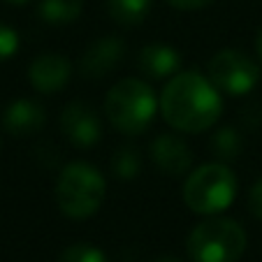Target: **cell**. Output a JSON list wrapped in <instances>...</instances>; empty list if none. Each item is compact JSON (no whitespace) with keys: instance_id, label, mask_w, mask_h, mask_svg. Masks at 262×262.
I'll return each mask as SVG.
<instances>
[{"instance_id":"obj_13","label":"cell","mask_w":262,"mask_h":262,"mask_svg":"<svg viewBox=\"0 0 262 262\" xmlns=\"http://www.w3.org/2000/svg\"><path fill=\"white\" fill-rule=\"evenodd\" d=\"M154 0H107V12L109 16L119 26H139L151 12Z\"/></svg>"},{"instance_id":"obj_20","label":"cell","mask_w":262,"mask_h":262,"mask_svg":"<svg viewBox=\"0 0 262 262\" xmlns=\"http://www.w3.org/2000/svg\"><path fill=\"white\" fill-rule=\"evenodd\" d=\"M172 7L177 10H186V12H193V10H202V7L211 5L213 0H167Z\"/></svg>"},{"instance_id":"obj_21","label":"cell","mask_w":262,"mask_h":262,"mask_svg":"<svg viewBox=\"0 0 262 262\" xmlns=\"http://www.w3.org/2000/svg\"><path fill=\"white\" fill-rule=\"evenodd\" d=\"M154 262H181L179 257H172V255H163V257H158V260H154Z\"/></svg>"},{"instance_id":"obj_3","label":"cell","mask_w":262,"mask_h":262,"mask_svg":"<svg viewBox=\"0 0 262 262\" xmlns=\"http://www.w3.org/2000/svg\"><path fill=\"white\" fill-rule=\"evenodd\" d=\"M160 102L154 91L142 79H121L116 81L104 100V114L109 123L123 135H142L154 123Z\"/></svg>"},{"instance_id":"obj_2","label":"cell","mask_w":262,"mask_h":262,"mask_svg":"<svg viewBox=\"0 0 262 262\" xmlns=\"http://www.w3.org/2000/svg\"><path fill=\"white\" fill-rule=\"evenodd\" d=\"M107 195L104 177L98 167L77 160L60 169L56 181V204L72 221H84L98 213Z\"/></svg>"},{"instance_id":"obj_12","label":"cell","mask_w":262,"mask_h":262,"mask_svg":"<svg viewBox=\"0 0 262 262\" xmlns=\"http://www.w3.org/2000/svg\"><path fill=\"white\" fill-rule=\"evenodd\" d=\"M45 109L42 104H37L35 100H14L10 107L5 109L3 116V125L7 133H12L14 137H28V135L40 133L45 125Z\"/></svg>"},{"instance_id":"obj_8","label":"cell","mask_w":262,"mask_h":262,"mask_svg":"<svg viewBox=\"0 0 262 262\" xmlns=\"http://www.w3.org/2000/svg\"><path fill=\"white\" fill-rule=\"evenodd\" d=\"M125 54V45L119 37H100L98 42L84 51L79 60V72L86 79H102L107 72L121 63Z\"/></svg>"},{"instance_id":"obj_6","label":"cell","mask_w":262,"mask_h":262,"mask_svg":"<svg viewBox=\"0 0 262 262\" xmlns=\"http://www.w3.org/2000/svg\"><path fill=\"white\" fill-rule=\"evenodd\" d=\"M209 79L225 95H246L260 81V68L244 51L221 49L209 60Z\"/></svg>"},{"instance_id":"obj_11","label":"cell","mask_w":262,"mask_h":262,"mask_svg":"<svg viewBox=\"0 0 262 262\" xmlns=\"http://www.w3.org/2000/svg\"><path fill=\"white\" fill-rule=\"evenodd\" d=\"M179 65H181V56L169 45H148L137 56L139 72L151 81L172 79L179 72Z\"/></svg>"},{"instance_id":"obj_18","label":"cell","mask_w":262,"mask_h":262,"mask_svg":"<svg viewBox=\"0 0 262 262\" xmlns=\"http://www.w3.org/2000/svg\"><path fill=\"white\" fill-rule=\"evenodd\" d=\"M19 51V33L10 26L0 24V63L10 60Z\"/></svg>"},{"instance_id":"obj_23","label":"cell","mask_w":262,"mask_h":262,"mask_svg":"<svg viewBox=\"0 0 262 262\" xmlns=\"http://www.w3.org/2000/svg\"><path fill=\"white\" fill-rule=\"evenodd\" d=\"M7 3H14V5H24V3H30V0H7Z\"/></svg>"},{"instance_id":"obj_14","label":"cell","mask_w":262,"mask_h":262,"mask_svg":"<svg viewBox=\"0 0 262 262\" xmlns=\"http://www.w3.org/2000/svg\"><path fill=\"white\" fill-rule=\"evenodd\" d=\"M37 14L49 26H68L81 16V0H42Z\"/></svg>"},{"instance_id":"obj_1","label":"cell","mask_w":262,"mask_h":262,"mask_svg":"<svg viewBox=\"0 0 262 262\" xmlns=\"http://www.w3.org/2000/svg\"><path fill=\"white\" fill-rule=\"evenodd\" d=\"M160 112L167 125L179 133H204L223 114L221 91L198 70L177 72L163 89Z\"/></svg>"},{"instance_id":"obj_9","label":"cell","mask_w":262,"mask_h":262,"mask_svg":"<svg viewBox=\"0 0 262 262\" xmlns=\"http://www.w3.org/2000/svg\"><path fill=\"white\" fill-rule=\"evenodd\" d=\"M72 65L60 54H42L30 63L28 81L40 93H56L70 81Z\"/></svg>"},{"instance_id":"obj_19","label":"cell","mask_w":262,"mask_h":262,"mask_svg":"<svg viewBox=\"0 0 262 262\" xmlns=\"http://www.w3.org/2000/svg\"><path fill=\"white\" fill-rule=\"evenodd\" d=\"M248 209L253 216L262 221V179L253 183V188L248 190Z\"/></svg>"},{"instance_id":"obj_7","label":"cell","mask_w":262,"mask_h":262,"mask_svg":"<svg viewBox=\"0 0 262 262\" xmlns=\"http://www.w3.org/2000/svg\"><path fill=\"white\" fill-rule=\"evenodd\" d=\"M60 130L70 144L79 148H91L102 137V123H100L95 109L86 102H70L60 114Z\"/></svg>"},{"instance_id":"obj_16","label":"cell","mask_w":262,"mask_h":262,"mask_svg":"<svg viewBox=\"0 0 262 262\" xmlns=\"http://www.w3.org/2000/svg\"><path fill=\"white\" fill-rule=\"evenodd\" d=\"M211 151H213V156H216L221 163L223 160L237 158L239 151H242V137H239V133L232 128V125L221 128L211 137Z\"/></svg>"},{"instance_id":"obj_17","label":"cell","mask_w":262,"mask_h":262,"mask_svg":"<svg viewBox=\"0 0 262 262\" xmlns=\"http://www.w3.org/2000/svg\"><path fill=\"white\" fill-rule=\"evenodd\" d=\"M60 262H107V257H104V253L98 246L79 242L68 246L60 253Z\"/></svg>"},{"instance_id":"obj_5","label":"cell","mask_w":262,"mask_h":262,"mask_svg":"<svg viewBox=\"0 0 262 262\" xmlns=\"http://www.w3.org/2000/svg\"><path fill=\"white\" fill-rule=\"evenodd\" d=\"M246 251V232L232 218L211 216L195 225L188 237L193 262H237Z\"/></svg>"},{"instance_id":"obj_10","label":"cell","mask_w":262,"mask_h":262,"mask_svg":"<svg viewBox=\"0 0 262 262\" xmlns=\"http://www.w3.org/2000/svg\"><path fill=\"white\" fill-rule=\"evenodd\" d=\"M151 158H154L156 167L165 174H186L193 165V154H190L188 144L174 133H163L154 139L151 144Z\"/></svg>"},{"instance_id":"obj_22","label":"cell","mask_w":262,"mask_h":262,"mask_svg":"<svg viewBox=\"0 0 262 262\" xmlns=\"http://www.w3.org/2000/svg\"><path fill=\"white\" fill-rule=\"evenodd\" d=\"M257 56H260V63H262V30L257 35Z\"/></svg>"},{"instance_id":"obj_15","label":"cell","mask_w":262,"mask_h":262,"mask_svg":"<svg viewBox=\"0 0 262 262\" xmlns=\"http://www.w3.org/2000/svg\"><path fill=\"white\" fill-rule=\"evenodd\" d=\"M109 167L119 179H135L142 169V158L135 146H121L109 158Z\"/></svg>"},{"instance_id":"obj_4","label":"cell","mask_w":262,"mask_h":262,"mask_svg":"<svg viewBox=\"0 0 262 262\" xmlns=\"http://www.w3.org/2000/svg\"><path fill=\"white\" fill-rule=\"evenodd\" d=\"M237 177L223 163H209L193 169L183 186V202L193 213L216 216L234 202Z\"/></svg>"}]
</instances>
